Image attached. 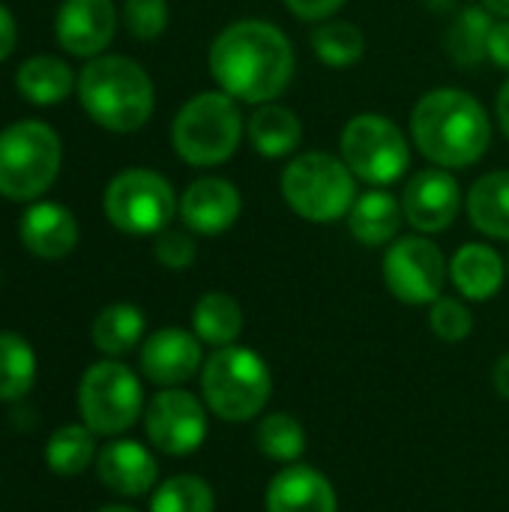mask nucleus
<instances>
[{
  "mask_svg": "<svg viewBox=\"0 0 509 512\" xmlns=\"http://www.w3.org/2000/svg\"><path fill=\"white\" fill-rule=\"evenodd\" d=\"M144 336V312L132 303L105 306L93 321V345L108 357L129 354Z\"/></svg>",
  "mask_w": 509,
  "mask_h": 512,
  "instance_id": "obj_25",
  "label": "nucleus"
},
{
  "mask_svg": "<svg viewBox=\"0 0 509 512\" xmlns=\"http://www.w3.org/2000/svg\"><path fill=\"white\" fill-rule=\"evenodd\" d=\"M192 333L213 348L237 345L243 333V306L225 291L204 294L192 309Z\"/></svg>",
  "mask_w": 509,
  "mask_h": 512,
  "instance_id": "obj_24",
  "label": "nucleus"
},
{
  "mask_svg": "<svg viewBox=\"0 0 509 512\" xmlns=\"http://www.w3.org/2000/svg\"><path fill=\"white\" fill-rule=\"evenodd\" d=\"M243 138V117L237 99L225 90H207L192 96L171 126L174 150L195 168H210L234 156Z\"/></svg>",
  "mask_w": 509,
  "mask_h": 512,
  "instance_id": "obj_5",
  "label": "nucleus"
},
{
  "mask_svg": "<svg viewBox=\"0 0 509 512\" xmlns=\"http://www.w3.org/2000/svg\"><path fill=\"white\" fill-rule=\"evenodd\" d=\"M96 456V438L87 426H63L45 444V462L57 477L84 474Z\"/></svg>",
  "mask_w": 509,
  "mask_h": 512,
  "instance_id": "obj_29",
  "label": "nucleus"
},
{
  "mask_svg": "<svg viewBox=\"0 0 509 512\" xmlns=\"http://www.w3.org/2000/svg\"><path fill=\"white\" fill-rule=\"evenodd\" d=\"M483 6H486L489 12L501 15V18H509V0H483Z\"/></svg>",
  "mask_w": 509,
  "mask_h": 512,
  "instance_id": "obj_41",
  "label": "nucleus"
},
{
  "mask_svg": "<svg viewBox=\"0 0 509 512\" xmlns=\"http://www.w3.org/2000/svg\"><path fill=\"white\" fill-rule=\"evenodd\" d=\"M348 0H285V6L303 18V21H327L330 15H336Z\"/></svg>",
  "mask_w": 509,
  "mask_h": 512,
  "instance_id": "obj_36",
  "label": "nucleus"
},
{
  "mask_svg": "<svg viewBox=\"0 0 509 512\" xmlns=\"http://www.w3.org/2000/svg\"><path fill=\"white\" fill-rule=\"evenodd\" d=\"M117 30L111 0H63L57 12V42L78 57L99 54Z\"/></svg>",
  "mask_w": 509,
  "mask_h": 512,
  "instance_id": "obj_16",
  "label": "nucleus"
},
{
  "mask_svg": "<svg viewBox=\"0 0 509 512\" xmlns=\"http://www.w3.org/2000/svg\"><path fill=\"white\" fill-rule=\"evenodd\" d=\"M507 279L504 258L486 243H465L450 261V282L465 300H492Z\"/></svg>",
  "mask_w": 509,
  "mask_h": 512,
  "instance_id": "obj_20",
  "label": "nucleus"
},
{
  "mask_svg": "<svg viewBox=\"0 0 509 512\" xmlns=\"http://www.w3.org/2000/svg\"><path fill=\"white\" fill-rule=\"evenodd\" d=\"M18 93L33 105H54L72 90V69L57 57H33L18 69Z\"/></svg>",
  "mask_w": 509,
  "mask_h": 512,
  "instance_id": "obj_26",
  "label": "nucleus"
},
{
  "mask_svg": "<svg viewBox=\"0 0 509 512\" xmlns=\"http://www.w3.org/2000/svg\"><path fill=\"white\" fill-rule=\"evenodd\" d=\"M486 57H489L495 66H501V69H507L509 72V18L492 24V30H489V45H486Z\"/></svg>",
  "mask_w": 509,
  "mask_h": 512,
  "instance_id": "obj_37",
  "label": "nucleus"
},
{
  "mask_svg": "<svg viewBox=\"0 0 509 512\" xmlns=\"http://www.w3.org/2000/svg\"><path fill=\"white\" fill-rule=\"evenodd\" d=\"M36 354L18 333H0V402H18L33 390Z\"/></svg>",
  "mask_w": 509,
  "mask_h": 512,
  "instance_id": "obj_28",
  "label": "nucleus"
},
{
  "mask_svg": "<svg viewBox=\"0 0 509 512\" xmlns=\"http://www.w3.org/2000/svg\"><path fill=\"white\" fill-rule=\"evenodd\" d=\"M195 255H198V246H195V240L186 231H168L165 228L159 234V240H156V261L162 267H168V270L192 267Z\"/></svg>",
  "mask_w": 509,
  "mask_h": 512,
  "instance_id": "obj_35",
  "label": "nucleus"
},
{
  "mask_svg": "<svg viewBox=\"0 0 509 512\" xmlns=\"http://www.w3.org/2000/svg\"><path fill=\"white\" fill-rule=\"evenodd\" d=\"M99 512H138V510H132V507H105V510H99Z\"/></svg>",
  "mask_w": 509,
  "mask_h": 512,
  "instance_id": "obj_42",
  "label": "nucleus"
},
{
  "mask_svg": "<svg viewBox=\"0 0 509 512\" xmlns=\"http://www.w3.org/2000/svg\"><path fill=\"white\" fill-rule=\"evenodd\" d=\"M150 512H216V495L207 480L177 474L153 492Z\"/></svg>",
  "mask_w": 509,
  "mask_h": 512,
  "instance_id": "obj_31",
  "label": "nucleus"
},
{
  "mask_svg": "<svg viewBox=\"0 0 509 512\" xmlns=\"http://www.w3.org/2000/svg\"><path fill=\"white\" fill-rule=\"evenodd\" d=\"M123 18L135 39H156L168 24V3L165 0H126Z\"/></svg>",
  "mask_w": 509,
  "mask_h": 512,
  "instance_id": "obj_34",
  "label": "nucleus"
},
{
  "mask_svg": "<svg viewBox=\"0 0 509 512\" xmlns=\"http://www.w3.org/2000/svg\"><path fill=\"white\" fill-rule=\"evenodd\" d=\"M492 24H495V18L486 9H477V6L465 9L453 21V27L447 33V51H450V57L456 63H462V66L480 63L486 57V45H489Z\"/></svg>",
  "mask_w": 509,
  "mask_h": 512,
  "instance_id": "obj_32",
  "label": "nucleus"
},
{
  "mask_svg": "<svg viewBox=\"0 0 509 512\" xmlns=\"http://www.w3.org/2000/svg\"><path fill=\"white\" fill-rule=\"evenodd\" d=\"M273 393L267 360L243 345L216 348L201 369V396L207 408L225 423H246L261 417Z\"/></svg>",
  "mask_w": 509,
  "mask_h": 512,
  "instance_id": "obj_4",
  "label": "nucleus"
},
{
  "mask_svg": "<svg viewBox=\"0 0 509 512\" xmlns=\"http://www.w3.org/2000/svg\"><path fill=\"white\" fill-rule=\"evenodd\" d=\"M282 198L306 222H336L357 201V177L330 153H303L282 171Z\"/></svg>",
  "mask_w": 509,
  "mask_h": 512,
  "instance_id": "obj_6",
  "label": "nucleus"
},
{
  "mask_svg": "<svg viewBox=\"0 0 509 512\" xmlns=\"http://www.w3.org/2000/svg\"><path fill=\"white\" fill-rule=\"evenodd\" d=\"M411 135L420 153L438 168H468L489 150L492 123L471 93L441 87L414 105Z\"/></svg>",
  "mask_w": 509,
  "mask_h": 512,
  "instance_id": "obj_2",
  "label": "nucleus"
},
{
  "mask_svg": "<svg viewBox=\"0 0 509 512\" xmlns=\"http://www.w3.org/2000/svg\"><path fill=\"white\" fill-rule=\"evenodd\" d=\"M507 273H509V261H507Z\"/></svg>",
  "mask_w": 509,
  "mask_h": 512,
  "instance_id": "obj_43",
  "label": "nucleus"
},
{
  "mask_svg": "<svg viewBox=\"0 0 509 512\" xmlns=\"http://www.w3.org/2000/svg\"><path fill=\"white\" fill-rule=\"evenodd\" d=\"M462 207V189L444 168H423L402 192V213L420 234L447 231Z\"/></svg>",
  "mask_w": 509,
  "mask_h": 512,
  "instance_id": "obj_13",
  "label": "nucleus"
},
{
  "mask_svg": "<svg viewBox=\"0 0 509 512\" xmlns=\"http://www.w3.org/2000/svg\"><path fill=\"white\" fill-rule=\"evenodd\" d=\"M84 111L111 132H135L153 114V81L129 57H96L78 75Z\"/></svg>",
  "mask_w": 509,
  "mask_h": 512,
  "instance_id": "obj_3",
  "label": "nucleus"
},
{
  "mask_svg": "<svg viewBox=\"0 0 509 512\" xmlns=\"http://www.w3.org/2000/svg\"><path fill=\"white\" fill-rule=\"evenodd\" d=\"M255 447L264 459L279 465H294L306 453V429L294 414L276 411L258 420Z\"/></svg>",
  "mask_w": 509,
  "mask_h": 512,
  "instance_id": "obj_27",
  "label": "nucleus"
},
{
  "mask_svg": "<svg viewBox=\"0 0 509 512\" xmlns=\"http://www.w3.org/2000/svg\"><path fill=\"white\" fill-rule=\"evenodd\" d=\"M429 327L432 333L441 339V342H465L474 330V315L471 309L456 300V297H438L432 306H429Z\"/></svg>",
  "mask_w": 509,
  "mask_h": 512,
  "instance_id": "obj_33",
  "label": "nucleus"
},
{
  "mask_svg": "<svg viewBox=\"0 0 509 512\" xmlns=\"http://www.w3.org/2000/svg\"><path fill=\"white\" fill-rule=\"evenodd\" d=\"M240 210H243V198L237 186L222 177L195 180L180 201V216L186 228L204 237L225 234L240 219Z\"/></svg>",
  "mask_w": 509,
  "mask_h": 512,
  "instance_id": "obj_15",
  "label": "nucleus"
},
{
  "mask_svg": "<svg viewBox=\"0 0 509 512\" xmlns=\"http://www.w3.org/2000/svg\"><path fill=\"white\" fill-rule=\"evenodd\" d=\"M144 411V390L138 375L117 363H93L78 384V414L93 435H120L135 426Z\"/></svg>",
  "mask_w": 509,
  "mask_h": 512,
  "instance_id": "obj_8",
  "label": "nucleus"
},
{
  "mask_svg": "<svg viewBox=\"0 0 509 512\" xmlns=\"http://www.w3.org/2000/svg\"><path fill=\"white\" fill-rule=\"evenodd\" d=\"M342 159L354 177L372 186L396 183L411 162L405 132L381 114H357L342 129Z\"/></svg>",
  "mask_w": 509,
  "mask_h": 512,
  "instance_id": "obj_9",
  "label": "nucleus"
},
{
  "mask_svg": "<svg viewBox=\"0 0 509 512\" xmlns=\"http://www.w3.org/2000/svg\"><path fill=\"white\" fill-rule=\"evenodd\" d=\"M498 123H501V132L509 138V78L498 90Z\"/></svg>",
  "mask_w": 509,
  "mask_h": 512,
  "instance_id": "obj_40",
  "label": "nucleus"
},
{
  "mask_svg": "<svg viewBox=\"0 0 509 512\" xmlns=\"http://www.w3.org/2000/svg\"><path fill=\"white\" fill-rule=\"evenodd\" d=\"M402 219V201H396L390 192L372 189L366 195H357L348 213V228L354 240L363 246H387L399 234Z\"/></svg>",
  "mask_w": 509,
  "mask_h": 512,
  "instance_id": "obj_21",
  "label": "nucleus"
},
{
  "mask_svg": "<svg viewBox=\"0 0 509 512\" xmlns=\"http://www.w3.org/2000/svg\"><path fill=\"white\" fill-rule=\"evenodd\" d=\"M210 75L237 102L267 105L294 78V48L270 21H234L210 45Z\"/></svg>",
  "mask_w": 509,
  "mask_h": 512,
  "instance_id": "obj_1",
  "label": "nucleus"
},
{
  "mask_svg": "<svg viewBox=\"0 0 509 512\" xmlns=\"http://www.w3.org/2000/svg\"><path fill=\"white\" fill-rule=\"evenodd\" d=\"M18 234H21V243L36 258H45V261H57V258L69 255L75 249V243H78L75 216L66 207L51 204V201L33 204L21 216Z\"/></svg>",
  "mask_w": 509,
  "mask_h": 512,
  "instance_id": "obj_19",
  "label": "nucleus"
},
{
  "mask_svg": "<svg viewBox=\"0 0 509 512\" xmlns=\"http://www.w3.org/2000/svg\"><path fill=\"white\" fill-rule=\"evenodd\" d=\"M492 384H495V393H498L501 399H507L509 402V354H504V357L495 363Z\"/></svg>",
  "mask_w": 509,
  "mask_h": 512,
  "instance_id": "obj_39",
  "label": "nucleus"
},
{
  "mask_svg": "<svg viewBox=\"0 0 509 512\" xmlns=\"http://www.w3.org/2000/svg\"><path fill=\"white\" fill-rule=\"evenodd\" d=\"M60 138L51 126L21 120L0 132V195L9 201L39 198L60 171Z\"/></svg>",
  "mask_w": 509,
  "mask_h": 512,
  "instance_id": "obj_7",
  "label": "nucleus"
},
{
  "mask_svg": "<svg viewBox=\"0 0 509 512\" xmlns=\"http://www.w3.org/2000/svg\"><path fill=\"white\" fill-rule=\"evenodd\" d=\"M447 276L450 264L426 237L393 240L384 255V285L405 306H432L441 297Z\"/></svg>",
  "mask_w": 509,
  "mask_h": 512,
  "instance_id": "obj_11",
  "label": "nucleus"
},
{
  "mask_svg": "<svg viewBox=\"0 0 509 512\" xmlns=\"http://www.w3.org/2000/svg\"><path fill=\"white\" fill-rule=\"evenodd\" d=\"M249 141L252 147L267 156V159H279L288 156L300 147L303 141V126L300 117L276 102L261 105L252 117H249Z\"/></svg>",
  "mask_w": 509,
  "mask_h": 512,
  "instance_id": "obj_23",
  "label": "nucleus"
},
{
  "mask_svg": "<svg viewBox=\"0 0 509 512\" xmlns=\"http://www.w3.org/2000/svg\"><path fill=\"white\" fill-rule=\"evenodd\" d=\"M174 210L177 198L171 183L147 168H129L105 189V216L123 234H162L174 219Z\"/></svg>",
  "mask_w": 509,
  "mask_h": 512,
  "instance_id": "obj_10",
  "label": "nucleus"
},
{
  "mask_svg": "<svg viewBox=\"0 0 509 512\" xmlns=\"http://www.w3.org/2000/svg\"><path fill=\"white\" fill-rule=\"evenodd\" d=\"M96 474H99L102 486H108L114 495L141 498V495L153 492V486L159 480V465H156V456L144 444L120 438L99 450Z\"/></svg>",
  "mask_w": 509,
  "mask_h": 512,
  "instance_id": "obj_18",
  "label": "nucleus"
},
{
  "mask_svg": "<svg viewBox=\"0 0 509 512\" xmlns=\"http://www.w3.org/2000/svg\"><path fill=\"white\" fill-rule=\"evenodd\" d=\"M15 48V18L6 6H0V60H6Z\"/></svg>",
  "mask_w": 509,
  "mask_h": 512,
  "instance_id": "obj_38",
  "label": "nucleus"
},
{
  "mask_svg": "<svg viewBox=\"0 0 509 512\" xmlns=\"http://www.w3.org/2000/svg\"><path fill=\"white\" fill-rule=\"evenodd\" d=\"M144 429L150 444L165 456H189L201 450L207 438V408L198 396L165 387L144 411Z\"/></svg>",
  "mask_w": 509,
  "mask_h": 512,
  "instance_id": "obj_12",
  "label": "nucleus"
},
{
  "mask_svg": "<svg viewBox=\"0 0 509 512\" xmlns=\"http://www.w3.org/2000/svg\"><path fill=\"white\" fill-rule=\"evenodd\" d=\"M468 216L477 231L509 240V171L483 174L468 192Z\"/></svg>",
  "mask_w": 509,
  "mask_h": 512,
  "instance_id": "obj_22",
  "label": "nucleus"
},
{
  "mask_svg": "<svg viewBox=\"0 0 509 512\" xmlns=\"http://www.w3.org/2000/svg\"><path fill=\"white\" fill-rule=\"evenodd\" d=\"M312 48L327 66H354L366 51V36L351 21H324L312 33Z\"/></svg>",
  "mask_w": 509,
  "mask_h": 512,
  "instance_id": "obj_30",
  "label": "nucleus"
},
{
  "mask_svg": "<svg viewBox=\"0 0 509 512\" xmlns=\"http://www.w3.org/2000/svg\"><path fill=\"white\" fill-rule=\"evenodd\" d=\"M141 372L156 387H180L204 369L201 339L180 327H162L141 345Z\"/></svg>",
  "mask_w": 509,
  "mask_h": 512,
  "instance_id": "obj_14",
  "label": "nucleus"
},
{
  "mask_svg": "<svg viewBox=\"0 0 509 512\" xmlns=\"http://www.w3.org/2000/svg\"><path fill=\"white\" fill-rule=\"evenodd\" d=\"M267 512H339L333 483L312 465H285L267 486Z\"/></svg>",
  "mask_w": 509,
  "mask_h": 512,
  "instance_id": "obj_17",
  "label": "nucleus"
}]
</instances>
